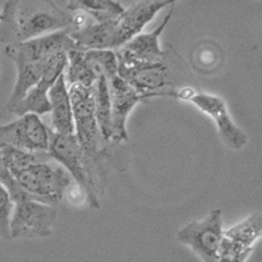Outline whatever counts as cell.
Wrapping results in <instances>:
<instances>
[{
  "label": "cell",
  "mask_w": 262,
  "mask_h": 262,
  "mask_svg": "<svg viewBox=\"0 0 262 262\" xmlns=\"http://www.w3.org/2000/svg\"><path fill=\"white\" fill-rule=\"evenodd\" d=\"M2 14L7 26V34L2 37L6 46L74 30L76 23L74 16L55 0H8Z\"/></svg>",
  "instance_id": "6da1fadb"
},
{
  "label": "cell",
  "mask_w": 262,
  "mask_h": 262,
  "mask_svg": "<svg viewBox=\"0 0 262 262\" xmlns=\"http://www.w3.org/2000/svg\"><path fill=\"white\" fill-rule=\"evenodd\" d=\"M49 155L58 162L83 190L89 206L100 209L103 181L79 145L75 135H60L51 129Z\"/></svg>",
  "instance_id": "7a4b0ae2"
},
{
  "label": "cell",
  "mask_w": 262,
  "mask_h": 262,
  "mask_svg": "<svg viewBox=\"0 0 262 262\" xmlns=\"http://www.w3.org/2000/svg\"><path fill=\"white\" fill-rule=\"evenodd\" d=\"M69 94L73 109L74 135L84 155L103 181V172L101 170V161L103 158L101 147L102 137L96 118L92 87L89 89L80 84H73L70 86Z\"/></svg>",
  "instance_id": "3957f363"
},
{
  "label": "cell",
  "mask_w": 262,
  "mask_h": 262,
  "mask_svg": "<svg viewBox=\"0 0 262 262\" xmlns=\"http://www.w3.org/2000/svg\"><path fill=\"white\" fill-rule=\"evenodd\" d=\"M52 161L34 163L19 171L14 179L31 200L57 206L72 184V178L62 166L52 164Z\"/></svg>",
  "instance_id": "277c9868"
},
{
  "label": "cell",
  "mask_w": 262,
  "mask_h": 262,
  "mask_svg": "<svg viewBox=\"0 0 262 262\" xmlns=\"http://www.w3.org/2000/svg\"><path fill=\"white\" fill-rule=\"evenodd\" d=\"M160 97H171L191 102L200 111L208 115L215 122L223 142L234 150L243 149L248 144L245 131L239 128L229 114L226 102L217 96L198 93L186 89L182 91H164Z\"/></svg>",
  "instance_id": "5b68a950"
},
{
  "label": "cell",
  "mask_w": 262,
  "mask_h": 262,
  "mask_svg": "<svg viewBox=\"0 0 262 262\" xmlns=\"http://www.w3.org/2000/svg\"><path fill=\"white\" fill-rule=\"evenodd\" d=\"M222 210L211 211L204 220H194L177 234L179 242L188 248L201 262H220L218 250L224 236Z\"/></svg>",
  "instance_id": "8992f818"
},
{
  "label": "cell",
  "mask_w": 262,
  "mask_h": 262,
  "mask_svg": "<svg viewBox=\"0 0 262 262\" xmlns=\"http://www.w3.org/2000/svg\"><path fill=\"white\" fill-rule=\"evenodd\" d=\"M56 206L33 200L14 204L10 220L11 239H39L50 237L57 223Z\"/></svg>",
  "instance_id": "52a82bcc"
},
{
  "label": "cell",
  "mask_w": 262,
  "mask_h": 262,
  "mask_svg": "<svg viewBox=\"0 0 262 262\" xmlns=\"http://www.w3.org/2000/svg\"><path fill=\"white\" fill-rule=\"evenodd\" d=\"M173 10V6H171L169 13L156 30L146 34L141 33L115 51L118 71L167 62L166 52L161 47L160 37L172 18Z\"/></svg>",
  "instance_id": "ba28073f"
},
{
  "label": "cell",
  "mask_w": 262,
  "mask_h": 262,
  "mask_svg": "<svg viewBox=\"0 0 262 262\" xmlns=\"http://www.w3.org/2000/svg\"><path fill=\"white\" fill-rule=\"evenodd\" d=\"M50 131L39 116L26 114L14 122L0 126V141L32 154L49 152Z\"/></svg>",
  "instance_id": "9c48e42d"
},
{
  "label": "cell",
  "mask_w": 262,
  "mask_h": 262,
  "mask_svg": "<svg viewBox=\"0 0 262 262\" xmlns=\"http://www.w3.org/2000/svg\"><path fill=\"white\" fill-rule=\"evenodd\" d=\"M67 65L68 52H58L50 56L47 70L41 80L32 87L26 97L9 112L17 117H21L26 114L42 116L50 113L51 103L49 100V92L56 80L64 74Z\"/></svg>",
  "instance_id": "30bf717a"
},
{
  "label": "cell",
  "mask_w": 262,
  "mask_h": 262,
  "mask_svg": "<svg viewBox=\"0 0 262 262\" xmlns=\"http://www.w3.org/2000/svg\"><path fill=\"white\" fill-rule=\"evenodd\" d=\"M72 30H65L34 38L28 41L11 43L5 48L6 56L15 65L48 59L55 53L77 49L70 37Z\"/></svg>",
  "instance_id": "8fae6325"
},
{
  "label": "cell",
  "mask_w": 262,
  "mask_h": 262,
  "mask_svg": "<svg viewBox=\"0 0 262 262\" xmlns=\"http://www.w3.org/2000/svg\"><path fill=\"white\" fill-rule=\"evenodd\" d=\"M165 7H167L166 0H141L125 9L117 18L112 19L114 51L140 35Z\"/></svg>",
  "instance_id": "7c38bea8"
},
{
  "label": "cell",
  "mask_w": 262,
  "mask_h": 262,
  "mask_svg": "<svg viewBox=\"0 0 262 262\" xmlns=\"http://www.w3.org/2000/svg\"><path fill=\"white\" fill-rule=\"evenodd\" d=\"M112 111V141L118 144L128 140L127 120L134 108L141 102L134 87L118 74L107 79Z\"/></svg>",
  "instance_id": "4fadbf2b"
},
{
  "label": "cell",
  "mask_w": 262,
  "mask_h": 262,
  "mask_svg": "<svg viewBox=\"0 0 262 262\" xmlns=\"http://www.w3.org/2000/svg\"><path fill=\"white\" fill-rule=\"evenodd\" d=\"M118 75L134 87L141 101L154 98L156 94L172 85L171 71L167 62L120 70Z\"/></svg>",
  "instance_id": "5bb4252c"
},
{
  "label": "cell",
  "mask_w": 262,
  "mask_h": 262,
  "mask_svg": "<svg viewBox=\"0 0 262 262\" xmlns=\"http://www.w3.org/2000/svg\"><path fill=\"white\" fill-rule=\"evenodd\" d=\"M51 103L52 124L54 133L60 135H74L73 109L64 74H62L49 92Z\"/></svg>",
  "instance_id": "9a60e30c"
},
{
  "label": "cell",
  "mask_w": 262,
  "mask_h": 262,
  "mask_svg": "<svg viewBox=\"0 0 262 262\" xmlns=\"http://www.w3.org/2000/svg\"><path fill=\"white\" fill-rule=\"evenodd\" d=\"M50 58V57H49ZM48 59L36 62H29L17 64V80L14 85L13 92L7 102V109L11 111L21 100H23L28 92L34 87L42 78L48 67Z\"/></svg>",
  "instance_id": "2e32d148"
},
{
  "label": "cell",
  "mask_w": 262,
  "mask_h": 262,
  "mask_svg": "<svg viewBox=\"0 0 262 262\" xmlns=\"http://www.w3.org/2000/svg\"><path fill=\"white\" fill-rule=\"evenodd\" d=\"M95 102V113L102 140L112 141V111L111 98H109L108 83L105 77H101L92 86Z\"/></svg>",
  "instance_id": "e0dca14e"
},
{
  "label": "cell",
  "mask_w": 262,
  "mask_h": 262,
  "mask_svg": "<svg viewBox=\"0 0 262 262\" xmlns=\"http://www.w3.org/2000/svg\"><path fill=\"white\" fill-rule=\"evenodd\" d=\"M64 77L65 80L69 81L70 85L80 84L89 89L99 79L85 52L78 49L68 52V65L64 72Z\"/></svg>",
  "instance_id": "ac0fdd59"
},
{
  "label": "cell",
  "mask_w": 262,
  "mask_h": 262,
  "mask_svg": "<svg viewBox=\"0 0 262 262\" xmlns=\"http://www.w3.org/2000/svg\"><path fill=\"white\" fill-rule=\"evenodd\" d=\"M68 9L70 12H84L96 23L115 19L125 10L118 0H68Z\"/></svg>",
  "instance_id": "d6986e66"
},
{
  "label": "cell",
  "mask_w": 262,
  "mask_h": 262,
  "mask_svg": "<svg viewBox=\"0 0 262 262\" xmlns=\"http://www.w3.org/2000/svg\"><path fill=\"white\" fill-rule=\"evenodd\" d=\"M262 234V217L260 212H255L246 220L224 232V236L248 247L255 248Z\"/></svg>",
  "instance_id": "ffe728a7"
},
{
  "label": "cell",
  "mask_w": 262,
  "mask_h": 262,
  "mask_svg": "<svg viewBox=\"0 0 262 262\" xmlns=\"http://www.w3.org/2000/svg\"><path fill=\"white\" fill-rule=\"evenodd\" d=\"M2 158L5 166L12 174L13 178L16 174L28 166L37 163L52 161L49 152H41V154H32L25 150H21L9 145H3L2 148Z\"/></svg>",
  "instance_id": "44dd1931"
},
{
  "label": "cell",
  "mask_w": 262,
  "mask_h": 262,
  "mask_svg": "<svg viewBox=\"0 0 262 262\" xmlns=\"http://www.w3.org/2000/svg\"><path fill=\"white\" fill-rule=\"evenodd\" d=\"M255 248L235 242L226 236H223L218 250V261L220 262H246L251 256Z\"/></svg>",
  "instance_id": "7402d4cb"
},
{
  "label": "cell",
  "mask_w": 262,
  "mask_h": 262,
  "mask_svg": "<svg viewBox=\"0 0 262 262\" xmlns=\"http://www.w3.org/2000/svg\"><path fill=\"white\" fill-rule=\"evenodd\" d=\"M14 203L12 202L8 190L0 184V238L11 239L10 220Z\"/></svg>",
  "instance_id": "603a6c76"
},
{
  "label": "cell",
  "mask_w": 262,
  "mask_h": 262,
  "mask_svg": "<svg viewBox=\"0 0 262 262\" xmlns=\"http://www.w3.org/2000/svg\"><path fill=\"white\" fill-rule=\"evenodd\" d=\"M177 2H179V0H166V4L167 6H174Z\"/></svg>",
  "instance_id": "cb8c5ba5"
},
{
  "label": "cell",
  "mask_w": 262,
  "mask_h": 262,
  "mask_svg": "<svg viewBox=\"0 0 262 262\" xmlns=\"http://www.w3.org/2000/svg\"><path fill=\"white\" fill-rule=\"evenodd\" d=\"M3 21H4V17H3V14L0 13V23H3Z\"/></svg>",
  "instance_id": "d4e9b609"
},
{
  "label": "cell",
  "mask_w": 262,
  "mask_h": 262,
  "mask_svg": "<svg viewBox=\"0 0 262 262\" xmlns=\"http://www.w3.org/2000/svg\"><path fill=\"white\" fill-rule=\"evenodd\" d=\"M3 145H4V144L2 143V141H0V150H2V147H3Z\"/></svg>",
  "instance_id": "484cf974"
}]
</instances>
